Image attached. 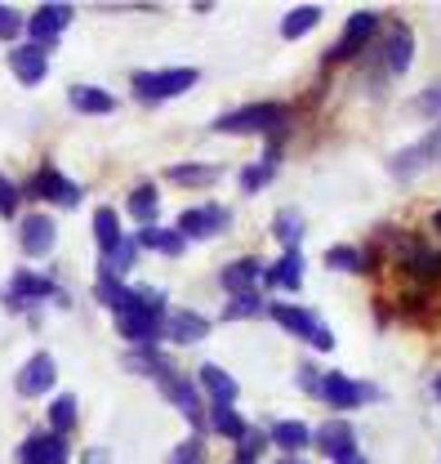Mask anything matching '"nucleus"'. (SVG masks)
<instances>
[{
	"label": "nucleus",
	"instance_id": "1",
	"mask_svg": "<svg viewBox=\"0 0 441 464\" xmlns=\"http://www.w3.org/2000/svg\"><path fill=\"white\" fill-rule=\"evenodd\" d=\"M161 317H166V295L143 286V290H134V304L116 317V331L129 344H152L161 335Z\"/></svg>",
	"mask_w": 441,
	"mask_h": 464
},
{
	"label": "nucleus",
	"instance_id": "2",
	"mask_svg": "<svg viewBox=\"0 0 441 464\" xmlns=\"http://www.w3.org/2000/svg\"><path fill=\"white\" fill-rule=\"evenodd\" d=\"M285 121H290V108H281V103H250V108L223 112L215 130L219 134H268V130H281Z\"/></svg>",
	"mask_w": 441,
	"mask_h": 464
},
{
	"label": "nucleus",
	"instance_id": "3",
	"mask_svg": "<svg viewBox=\"0 0 441 464\" xmlns=\"http://www.w3.org/2000/svg\"><path fill=\"white\" fill-rule=\"evenodd\" d=\"M268 313H273V322H276V326H285L290 335L308 340V344L317 348V353H331V348H334L331 326H326L321 317H312L308 308H294V304H273Z\"/></svg>",
	"mask_w": 441,
	"mask_h": 464
},
{
	"label": "nucleus",
	"instance_id": "4",
	"mask_svg": "<svg viewBox=\"0 0 441 464\" xmlns=\"http://www.w3.org/2000/svg\"><path fill=\"white\" fill-rule=\"evenodd\" d=\"M197 85V67H166V72H134V94L157 103V99H178Z\"/></svg>",
	"mask_w": 441,
	"mask_h": 464
},
{
	"label": "nucleus",
	"instance_id": "5",
	"mask_svg": "<svg viewBox=\"0 0 441 464\" xmlns=\"http://www.w3.org/2000/svg\"><path fill=\"white\" fill-rule=\"evenodd\" d=\"M375 32H379V14L375 9H357L352 18H348V27H343V36L331 45V54H326V63H343V58L361 54L370 41H375Z\"/></svg>",
	"mask_w": 441,
	"mask_h": 464
},
{
	"label": "nucleus",
	"instance_id": "6",
	"mask_svg": "<svg viewBox=\"0 0 441 464\" xmlns=\"http://www.w3.org/2000/svg\"><path fill=\"white\" fill-rule=\"evenodd\" d=\"M321 398L339 411H357L361 402H370V398H379V389L375 384H357V380H348L343 371H326L321 375Z\"/></svg>",
	"mask_w": 441,
	"mask_h": 464
},
{
	"label": "nucleus",
	"instance_id": "7",
	"mask_svg": "<svg viewBox=\"0 0 441 464\" xmlns=\"http://www.w3.org/2000/svg\"><path fill=\"white\" fill-rule=\"evenodd\" d=\"M232 224V215H227V206H192V210H183L178 215V237L183 241H206V237H215Z\"/></svg>",
	"mask_w": 441,
	"mask_h": 464
},
{
	"label": "nucleus",
	"instance_id": "8",
	"mask_svg": "<svg viewBox=\"0 0 441 464\" xmlns=\"http://www.w3.org/2000/svg\"><path fill=\"white\" fill-rule=\"evenodd\" d=\"M72 5H41L32 18H27V32H32V45H41V50H50L58 36L67 32V23H72Z\"/></svg>",
	"mask_w": 441,
	"mask_h": 464
},
{
	"label": "nucleus",
	"instance_id": "9",
	"mask_svg": "<svg viewBox=\"0 0 441 464\" xmlns=\"http://www.w3.org/2000/svg\"><path fill=\"white\" fill-rule=\"evenodd\" d=\"M54 375H58L54 353H32V357L23 362V371H18V393H23V398H41V393L54 389Z\"/></svg>",
	"mask_w": 441,
	"mask_h": 464
},
{
	"label": "nucleus",
	"instance_id": "10",
	"mask_svg": "<svg viewBox=\"0 0 441 464\" xmlns=\"http://www.w3.org/2000/svg\"><path fill=\"white\" fill-rule=\"evenodd\" d=\"M58 241V228L50 215H23L18 219V246H23V255H32V259H41V255H50Z\"/></svg>",
	"mask_w": 441,
	"mask_h": 464
},
{
	"label": "nucleus",
	"instance_id": "11",
	"mask_svg": "<svg viewBox=\"0 0 441 464\" xmlns=\"http://www.w3.org/2000/svg\"><path fill=\"white\" fill-rule=\"evenodd\" d=\"M312 442L321 447V456H331L334 464L348 460V456H357V433H352V424L348 420H326L317 433H312Z\"/></svg>",
	"mask_w": 441,
	"mask_h": 464
},
{
	"label": "nucleus",
	"instance_id": "12",
	"mask_svg": "<svg viewBox=\"0 0 441 464\" xmlns=\"http://www.w3.org/2000/svg\"><path fill=\"white\" fill-rule=\"evenodd\" d=\"M9 72L18 76V85H41L50 72V50L41 45H14L9 50Z\"/></svg>",
	"mask_w": 441,
	"mask_h": 464
},
{
	"label": "nucleus",
	"instance_id": "13",
	"mask_svg": "<svg viewBox=\"0 0 441 464\" xmlns=\"http://www.w3.org/2000/svg\"><path fill=\"white\" fill-rule=\"evenodd\" d=\"M27 192H32V197H45V201H58V206H67V210L81 206V188H76L67 174H58L54 166H45V170L36 174Z\"/></svg>",
	"mask_w": 441,
	"mask_h": 464
},
{
	"label": "nucleus",
	"instance_id": "14",
	"mask_svg": "<svg viewBox=\"0 0 441 464\" xmlns=\"http://www.w3.org/2000/svg\"><path fill=\"white\" fill-rule=\"evenodd\" d=\"M161 331H166L174 344H197V340L210 335V317H201V313H192V308H178V313H166Z\"/></svg>",
	"mask_w": 441,
	"mask_h": 464
},
{
	"label": "nucleus",
	"instance_id": "15",
	"mask_svg": "<svg viewBox=\"0 0 441 464\" xmlns=\"http://www.w3.org/2000/svg\"><path fill=\"white\" fill-rule=\"evenodd\" d=\"M18 464H67V442L58 433H32L18 447Z\"/></svg>",
	"mask_w": 441,
	"mask_h": 464
},
{
	"label": "nucleus",
	"instance_id": "16",
	"mask_svg": "<svg viewBox=\"0 0 441 464\" xmlns=\"http://www.w3.org/2000/svg\"><path fill=\"white\" fill-rule=\"evenodd\" d=\"M161 384H166V393H169V402L178 406L197 429H201V420H206V406H201V393H197V380H183V375H161Z\"/></svg>",
	"mask_w": 441,
	"mask_h": 464
},
{
	"label": "nucleus",
	"instance_id": "17",
	"mask_svg": "<svg viewBox=\"0 0 441 464\" xmlns=\"http://www.w3.org/2000/svg\"><path fill=\"white\" fill-rule=\"evenodd\" d=\"M410 58H415V36H410V27H406V23H392V27H388V41H384L388 76H401V72L410 67Z\"/></svg>",
	"mask_w": 441,
	"mask_h": 464
},
{
	"label": "nucleus",
	"instance_id": "18",
	"mask_svg": "<svg viewBox=\"0 0 441 464\" xmlns=\"http://www.w3.org/2000/svg\"><path fill=\"white\" fill-rule=\"evenodd\" d=\"M50 295L62 299L50 277H36V273H27V268H18V273H14V282H9V290H5V299H9V304H32V299H50Z\"/></svg>",
	"mask_w": 441,
	"mask_h": 464
},
{
	"label": "nucleus",
	"instance_id": "19",
	"mask_svg": "<svg viewBox=\"0 0 441 464\" xmlns=\"http://www.w3.org/2000/svg\"><path fill=\"white\" fill-rule=\"evenodd\" d=\"M197 384L210 393V402H219V406H232L236 402V380L223 371V366H215V362H206V366H197Z\"/></svg>",
	"mask_w": 441,
	"mask_h": 464
},
{
	"label": "nucleus",
	"instance_id": "20",
	"mask_svg": "<svg viewBox=\"0 0 441 464\" xmlns=\"http://www.w3.org/2000/svg\"><path fill=\"white\" fill-rule=\"evenodd\" d=\"M259 282H264V264L259 259H232L223 268V286L232 290V295H250Z\"/></svg>",
	"mask_w": 441,
	"mask_h": 464
},
{
	"label": "nucleus",
	"instance_id": "21",
	"mask_svg": "<svg viewBox=\"0 0 441 464\" xmlns=\"http://www.w3.org/2000/svg\"><path fill=\"white\" fill-rule=\"evenodd\" d=\"M264 286L299 290L303 286V255H299V250H285V255L276 259V268H264Z\"/></svg>",
	"mask_w": 441,
	"mask_h": 464
},
{
	"label": "nucleus",
	"instance_id": "22",
	"mask_svg": "<svg viewBox=\"0 0 441 464\" xmlns=\"http://www.w3.org/2000/svg\"><path fill=\"white\" fill-rule=\"evenodd\" d=\"M437 148H441V130H437V134H428L424 143H415V148L397 152V157H392V174H397V179L415 174L419 166H428V161H433V152H437Z\"/></svg>",
	"mask_w": 441,
	"mask_h": 464
},
{
	"label": "nucleus",
	"instance_id": "23",
	"mask_svg": "<svg viewBox=\"0 0 441 464\" xmlns=\"http://www.w3.org/2000/svg\"><path fill=\"white\" fill-rule=\"evenodd\" d=\"M67 103L76 112H90V116H108L116 108V99H111L108 90H99V85H72L67 90Z\"/></svg>",
	"mask_w": 441,
	"mask_h": 464
},
{
	"label": "nucleus",
	"instance_id": "24",
	"mask_svg": "<svg viewBox=\"0 0 441 464\" xmlns=\"http://www.w3.org/2000/svg\"><path fill=\"white\" fill-rule=\"evenodd\" d=\"M94 295H99V299L108 304V308L116 313V317H120V313H125V308L134 304V290L125 286V282H120L116 273H108V268H99V282H94Z\"/></svg>",
	"mask_w": 441,
	"mask_h": 464
},
{
	"label": "nucleus",
	"instance_id": "25",
	"mask_svg": "<svg viewBox=\"0 0 441 464\" xmlns=\"http://www.w3.org/2000/svg\"><path fill=\"white\" fill-rule=\"evenodd\" d=\"M268 442L281 447V451H303V447L312 442V429H308L303 420H276L273 433H268Z\"/></svg>",
	"mask_w": 441,
	"mask_h": 464
},
{
	"label": "nucleus",
	"instance_id": "26",
	"mask_svg": "<svg viewBox=\"0 0 441 464\" xmlns=\"http://www.w3.org/2000/svg\"><path fill=\"white\" fill-rule=\"evenodd\" d=\"M317 23H321V5H294V9L281 18V36H285V41H299V36H308Z\"/></svg>",
	"mask_w": 441,
	"mask_h": 464
},
{
	"label": "nucleus",
	"instance_id": "27",
	"mask_svg": "<svg viewBox=\"0 0 441 464\" xmlns=\"http://www.w3.org/2000/svg\"><path fill=\"white\" fill-rule=\"evenodd\" d=\"M157 210H161V192H157L152 183H139V188L129 192V215H134L143 228H152V224H157Z\"/></svg>",
	"mask_w": 441,
	"mask_h": 464
},
{
	"label": "nucleus",
	"instance_id": "28",
	"mask_svg": "<svg viewBox=\"0 0 441 464\" xmlns=\"http://www.w3.org/2000/svg\"><path fill=\"white\" fill-rule=\"evenodd\" d=\"M139 246H148V250H161V255H183V237H178V228H143L139 232Z\"/></svg>",
	"mask_w": 441,
	"mask_h": 464
},
{
	"label": "nucleus",
	"instance_id": "29",
	"mask_svg": "<svg viewBox=\"0 0 441 464\" xmlns=\"http://www.w3.org/2000/svg\"><path fill=\"white\" fill-rule=\"evenodd\" d=\"M134 259H139V237H120L108 255H103V268L120 277V273H129V268H134Z\"/></svg>",
	"mask_w": 441,
	"mask_h": 464
},
{
	"label": "nucleus",
	"instance_id": "30",
	"mask_svg": "<svg viewBox=\"0 0 441 464\" xmlns=\"http://www.w3.org/2000/svg\"><path fill=\"white\" fill-rule=\"evenodd\" d=\"M94 237H99L103 255H108L120 237H125V232H120V219H116V210H111V206H99V210H94Z\"/></svg>",
	"mask_w": 441,
	"mask_h": 464
},
{
	"label": "nucleus",
	"instance_id": "31",
	"mask_svg": "<svg viewBox=\"0 0 441 464\" xmlns=\"http://www.w3.org/2000/svg\"><path fill=\"white\" fill-rule=\"evenodd\" d=\"M210 429H215V433H223V438H241V433H245V420L236 415V406L210 402Z\"/></svg>",
	"mask_w": 441,
	"mask_h": 464
},
{
	"label": "nucleus",
	"instance_id": "32",
	"mask_svg": "<svg viewBox=\"0 0 441 464\" xmlns=\"http://www.w3.org/2000/svg\"><path fill=\"white\" fill-rule=\"evenodd\" d=\"M326 264H331L334 273H361V268H370L357 246H331V250H326Z\"/></svg>",
	"mask_w": 441,
	"mask_h": 464
},
{
	"label": "nucleus",
	"instance_id": "33",
	"mask_svg": "<svg viewBox=\"0 0 441 464\" xmlns=\"http://www.w3.org/2000/svg\"><path fill=\"white\" fill-rule=\"evenodd\" d=\"M72 424H76V398L72 393H58L54 406H50V433H72Z\"/></svg>",
	"mask_w": 441,
	"mask_h": 464
},
{
	"label": "nucleus",
	"instance_id": "34",
	"mask_svg": "<svg viewBox=\"0 0 441 464\" xmlns=\"http://www.w3.org/2000/svg\"><path fill=\"white\" fill-rule=\"evenodd\" d=\"M273 232H276V241H281L285 250H299V237H303V219H299V210H281V215H276V224H273Z\"/></svg>",
	"mask_w": 441,
	"mask_h": 464
},
{
	"label": "nucleus",
	"instance_id": "35",
	"mask_svg": "<svg viewBox=\"0 0 441 464\" xmlns=\"http://www.w3.org/2000/svg\"><path fill=\"white\" fill-rule=\"evenodd\" d=\"M264 308H268V304L259 299V290H250V295H232L227 308H223V317L236 322V317H254V313H264Z\"/></svg>",
	"mask_w": 441,
	"mask_h": 464
},
{
	"label": "nucleus",
	"instance_id": "36",
	"mask_svg": "<svg viewBox=\"0 0 441 464\" xmlns=\"http://www.w3.org/2000/svg\"><path fill=\"white\" fill-rule=\"evenodd\" d=\"M415 112L441 125V81H437V85H428L424 94H415Z\"/></svg>",
	"mask_w": 441,
	"mask_h": 464
},
{
	"label": "nucleus",
	"instance_id": "37",
	"mask_svg": "<svg viewBox=\"0 0 441 464\" xmlns=\"http://www.w3.org/2000/svg\"><path fill=\"white\" fill-rule=\"evenodd\" d=\"M169 179H174V183H215L219 170H215V166H174Z\"/></svg>",
	"mask_w": 441,
	"mask_h": 464
},
{
	"label": "nucleus",
	"instance_id": "38",
	"mask_svg": "<svg viewBox=\"0 0 441 464\" xmlns=\"http://www.w3.org/2000/svg\"><path fill=\"white\" fill-rule=\"evenodd\" d=\"M268 179H273V161H259V166H245V170H241V188H245V192H259Z\"/></svg>",
	"mask_w": 441,
	"mask_h": 464
},
{
	"label": "nucleus",
	"instance_id": "39",
	"mask_svg": "<svg viewBox=\"0 0 441 464\" xmlns=\"http://www.w3.org/2000/svg\"><path fill=\"white\" fill-rule=\"evenodd\" d=\"M236 442H241V451H236V460H254V456L264 451V442H268V438H264V433H254V429H245V433H241Z\"/></svg>",
	"mask_w": 441,
	"mask_h": 464
},
{
	"label": "nucleus",
	"instance_id": "40",
	"mask_svg": "<svg viewBox=\"0 0 441 464\" xmlns=\"http://www.w3.org/2000/svg\"><path fill=\"white\" fill-rule=\"evenodd\" d=\"M18 32H23V18L9 5H0V41H18Z\"/></svg>",
	"mask_w": 441,
	"mask_h": 464
},
{
	"label": "nucleus",
	"instance_id": "41",
	"mask_svg": "<svg viewBox=\"0 0 441 464\" xmlns=\"http://www.w3.org/2000/svg\"><path fill=\"white\" fill-rule=\"evenodd\" d=\"M169 464H206V447H201V442H183Z\"/></svg>",
	"mask_w": 441,
	"mask_h": 464
},
{
	"label": "nucleus",
	"instance_id": "42",
	"mask_svg": "<svg viewBox=\"0 0 441 464\" xmlns=\"http://www.w3.org/2000/svg\"><path fill=\"white\" fill-rule=\"evenodd\" d=\"M14 210H18V188H14V183H9V179L0 174V215L9 219Z\"/></svg>",
	"mask_w": 441,
	"mask_h": 464
},
{
	"label": "nucleus",
	"instance_id": "43",
	"mask_svg": "<svg viewBox=\"0 0 441 464\" xmlns=\"http://www.w3.org/2000/svg\"><path fill=\"white\" fill-rule=\"evenodd\" d=\"M299 389H303V393H321V375H317V366H299Z\"/></svg>",
	"mask_w": 441,
	"mask_h": 464
},
{
	"label": "nucleus",
	"instance_id": "44",
	"mask_svg": "<svg viewBox=\"0 0 441 464\" xmlns=\"http://www.w3.org/2000/svg\"><path fill=\"white\" fill-rule=\"evenodd\" d=\"M339 464H366V456H348V460H339Z\"/></svg>",
	"mask_w": 441,
	"mask_h": 464
},
{
	"label": "nucleus",
	"instance_id": "45",
	"mask_svg": "<svg viewBox=\"0 0 441 464\" xmlns=\"http://www.w3.org/2000/svg\"><path fill=\"white\" fill-rule=\"evenodd\" d=\"M433 228H437V232H441V210H437V215H433Z\"/></svg>",
	"mask_w": 441,
	"mask_h": 464
},
{
	"label": "nucleus",
	"instance_id": "46",
	"mask_svg": "<svg viewBox=\"0 0 441 464\" xmlns=\"http://www.w3.org/2000/svg\"><path fill=\"white\" fill-rule=\"evenodd\" d=\"M433 389H437V398H441V375H437V380H433Z\"/></svg>",
	"mask_w": 441,
	"mask_h": 464
},
{
	"label": "nucleus",
	"instance_id": "47",
	"mask_svg": "<svg viewBox=\"0 0 441 464\" xmlns=\"http://www.w3.org/2000/svg\"><path fill=\"white\" fill-rule=\"evenodd\" d=\"M232 464H254V460H232Z\"/></svg>",
	"mask_w": 441,
	"mask_h": 464
},
{
	"label": "nucleus",
	"instance_id": "48",
	"mask_svg": "<svg viewBox=\"0 0 441 464\" xmlns=\"http://www.w3.org/2000/svg\"><path fill=\"white\" fill-rule=\"evenodd\" d=\"M281 464H303V460H281Z\"/></svg>",
	"mask_w": 441,
	"mask_h": 464
}]
</instances>
